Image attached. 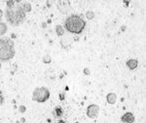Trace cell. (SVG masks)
Returning <instances> with one entry per match:
<instances>
[{
  "instance_id": "5",
  "label": "cell",
  "mask_w": 146,
  "mask_h": 123,
  "mask_svg": "<svg viewBox=\"0 0 146 123\" xmlns=\"http://www.w3.org/2000/svg\"><path fill=\"white\" fill-rule=\"evenodd\" d=\"M100 112V107L98 105H90L87 110V114L90 118H96Z\"/></svg>"
},
{
  "instance_id": "13",
  "label": "cell",
  "mask_w": 146,
  "mask_h": 123,
  "mask_svg": "<svg viewBox=\"0 0 146 123\" xmlns=\"http://www.w3.org/2000/svg\"><path fill=\"white\" fill-rule=\"evenodd\" d=\"M87 18H88L89 20L93 18H94V13H93V12H88V13H87Z\"/></svg>"
},
{
  "instance_id": "10",
  "label": "cell",
  "mask_w": 146,
  "mask_h": 123,
  "mask_svg": "<svg viewBox=\"0 0 146 123\" xmlns=\"http://www.w3.org/2000/svg\"><path fill=\"white\" fill-rule=\"evenodd\" d=\"M62 113H63L62 109V108H60V107H56V108H55V110H54V114H55L56 116H58V117H60V116H62Z\"/></svg>"
},
{
  "instance_id": "7",
  "label": "cell",
  "mask_w": 146,
  "mask_h": 123,
  "mask_svg": "<svg viewBox=\"0 0 146 123\" xmlns=\"http://www.w3.org/2000/svg\"><path fill=\"white\" fill-rule=\"evenodd\" d=\"M58 9L62 12V13H66V12L69 10V2H66V1H62V2H58Z\"/></svg>"
},
{
  "instance_id": "8",
  "label": "cell",
  "mask_w": 146,
  "mask_h": 123,
  "mask_svg": "<svg viewBox=\"0 0 146 123\" xmlns=\"http://www.w3.org/2000/svg\"><path fill=\"white\" fill-rule=\"evenodd\" d=\"M137 65H138V62L135 59H129V60L127 61V66H128L131 70H135V68L137 67Z\"/></svg>"
},
{
  "instance_id": "9",
  "label": "cell",
  "mask_w": 146,
  "mask_h": 123,
  "mask_svg": "<svg viewBox=\"0 0 146 123\" xmlns=\"http://www.w3.org/2000/svg\"><path fill=\"white\" fill-rule=\"evenodd\" d=\"M106 100L109 104H111V105H113V104H115V102H116L117 100V96L115 93H109L107 94L106 96Z\"/></svg>"
},
{
  "instance_id": "12",
  "label": "cell",
  "mask_w": 146,
  "mask_h": 123,
  "mask_svg": "<svg viewBox=\"0 0 146 123\" xmlns=\"http://www.w3.org/2000/svg\"><path fill=\"white\" fill-rule=\"evenodd\" d=\"M7 27L5 26V23L4 22H1V34H4V32L6 31Z\"/></svg>"
},
{
  "instance_id": "2",
  "label": "cell",
  "mask_w": 146,
  "mask_h": 123,
  "mask_svg": "<svg viewBox=\"0 0 146 123\" xmlns=\"http://www.w3.org/2000/svg\"><path fill=\"white\" fill-rule=\"evenodd\" d=\"M64 26L67 31L74 34H80L86 26V22L80 16L71 15L65 20Z\"/></svg>"
},
{
  "instance_id": "14",
  "label": "cell",
  "mask_w": 146,
  "mask_h": 123,
  "mask_svg": "<svg viewBox=\"0 0 146 123\" xmlns=\"http://www.w3.org/2000/svg\"><path fill=\"white\" fill-rule=\"evenodd\" d=\"M85 73H86L87 75H89V74H90V72H89V69H85Z\"/></svg>"
},
{
  "instance_id": "3",
  "label": "cell",
  "mask_w": 146,
  "mask_h": 123,
  "mask_svg": "<svg viewBox=\"0 0 146 123\" xmlns=\"http://www.w3.org/2000/svg\"><path fill=\"white\" fill-rule=\"evenodd\" d=\"M15 54L14 43L10 39H1L0 41V58L2 61L11 59Z\"/></svg>"
},
{
  "instance_id": "11",
  "label": "cell",
  "mask_w": 146,
  "mask_h": 123,
  "mask_svg": "<svg viewBox=\"0 0 146 123\" xmlns=\"http://www.w3.org/2000/svg\"><path fill=\"white\" fill-rule=\"evenodd\" d=\"M56 33H58V36H62V35H63L64 30H63L62 26H60V25H58V26H56Z\"/></svg>"
},
{
  "instance_id": "15",
  "label": "cell",
  "mask_w": 146,
  "mask_h": 123,
  "mask_svg": "<svg viewBox=\"0 0 146 123\" xmlns=\"http://www.w3.org/2000/svg\"><path fill=\"white\" fill-rule=\"evenodd\" d=\"M58 123H64V121H62V120H60V121H58Z\"/></svg>"
},
{
  "instance_id": "1",
  "label": "cell",
  "mask_w": 146,
  "mask_h": 123,
  "mask_svg": "<svg viewBox=\"0 0 146 123\" xmlns=\"http://www.w3.org/2000/svg\"><path fill=\"white\" fill-rule=\"evenodd\" d=\"M6 18L13 25H19L23 22V20H25V10L23 6L21 4L15 5L14 2L12 3V6L8 5L6 11Z\"/></svg>"
},
{
  "instance_id": "6",
  "label": "cell",
  "mask_w": 146,
  "mask_h": 123,
  "mask_svg": "<svg viewBox=\"0 0 146 123\" xmlns=\"http://www.w3.org/2000/svg\"><path fill=\"white\" fill-rule=\"evenodd\" d=\"M121 119L124 123H133L135 121V116H133V114L131 112H126L122 116Z\"/></svg>"
},
{
  "instance_id": "4",
  "label": "cell",
  "mask_w": 146,
  "mask_h": 123,
  "mask_svg": "<svg viewBox=\"0 0 146 123\" xmlns=\"http://www.w3.org/2000/svg\"><path fill=\"white\" fill-rule=\"evenodd\" d=\"M50 97V91L48 90V88L46 87H38L33 91V98L34 101L39 102V103H43L46 102Z\"/></svg>"
}]
</instances>
